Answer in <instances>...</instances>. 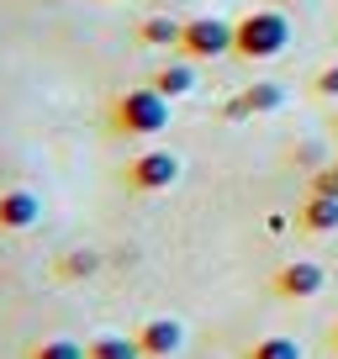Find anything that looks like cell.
Here are the masks:
<instances>
[{
	"instance_id": "cell-1",
	"label": "cell",
	"mask_w": 338,
	"mask_h": 359,
	"mask_svg": "<svg viewBox=\"0 0 338 359\" xmlns=\"http://www.w3.org/2000/svg\"><path fill=\"white\" fill-rule=\"evenodd\" d=\"M285 48H291V16L275 11V6H254L233 22V53L248 58V64H264Z\"/></svg>"
},
{
	"instance_id": "cell-2",
	"label": "cell",
	"mask_w": 338,
	"mask_h": 359,
	"mask_svg": "<svg viewBox=\"0 0 338 359\" xmlns=\"http://www.w3.org/2000/svg\"><path fill=\"white\" fill-rule=\"evenodd\" d=\"M111 127L116 137H158L169 127V95H158L154 85H133L111 101Z\"/></svg>"
},
{
	"instance_id": "cell-3",
	"label": "cell",
	"mask_w": 338,
	"mask_h": 359,
	"mask_svg": "<svg viewBox=\"0 0 338 359\" xmlns=\"http://www.w3.org/2000/svg\"><path fill=\"white\" fill-rule=\"evenodd\" d=\"M122 180H127V191H137V196H158L180 180V158L169 154V148H143V154L127 164Z\"/></svg>"
},
{
	"instance_id": "cell-4",
	"label": "cell",
	"mask_w": 338,
	"mask_h": 359,
	"mask_svg": "<svg viewBox=\"0 0 338 359\" xmlns=\"http://www.w3.org/2000/svg\"><path fill=\"white\" fill-rule=\"evenodd\" d=\"M323 285H327V275H323L317 259H291V264H280L270 275V291L280 296V302H312Z\"/></svg>"
},
{
	"instance_id": "cell-5",
	"label": "cell",
	"mask_w": 338,
	"mask_h": 359,
	"mask_svg": "<svg viewBox=\"0 0 338 359\" xmlns=\"http://www.w3.org/2000/svg\"><path fill=\"white\" fill-rule=\"evenodd\" d=\"M180 48L191 58H222V53H233V22H222V16H191Z\"/></svg>"
},
{
	"instance_id": "cell-6",
	"label": "cell",
	"mask_w": 338,
	"mask_h": 359,
	"mask_svg": "<svg viewBox=\"0 0 338 359\" xmlns=\"http://www.w3.org/2000/svg\"><path fill=\"white\" fill-rule=\"evenodd\" d=\"M285 106V85H275V79H254L248 90H238L233 101L222 106L227 122H248V116H275Z\"/></svg>"
},
{
	"instance_id": "cell-7",
	"label": "cell",
	"mask_w": 338,
	"mask_h": 359,
	"mask_svg": "<svg viewBox=\"0 0 338 359\" xmlns=\"http://www.w3.org/2000/svg\"><path fill=\"white\" fill-rule=\"evenodd\" d=\"M133 338H137V348H143V359H175L185 348V323L180 317H148Z\"/></svg>"
},
{
	"instance_id": "cell-8",
	"label": "cell",
	"mask_w": 338,
	"mask_h": 359,
	"mask_svg": "<svg viewBox=\"0 0 338 359\" xmlns=\"http://www.w3.org/2000/svg\"><path fill=\"white\" fill-rule=\"evenodd\" d=\"M43 222V201L32 191H0V233H27V227Z\"/></svg>"
},
{
	"instance_id": "cell-9",
	"label": "cell",
	"mask_w": 338,
	"mask_h": 359,
	"mask_svg": "<svg viewBox=\"0 0 338 359\" xmlns=\"http://www.w3.org/2000/svg\"><path fill=\"white\" fill-rule=\"evenodd\" d=\"M296 227H302V233H338V196H306L302 201V212H296Z\"/></svg>"
},
{
	"instance_id": "cell-10",
	"label": "cell",
	"mask_w": 338,
	"mask_h": 359,
	"mask_svg": "<svg viewBox=\"0 0 338 359\" xmlns=\"http://www.w3.org/2000/svg\"><path fill=\"white\" fill-rule=\"evenodd\" d=\"M148 85H154L158 95H169V101H180V95H191V90H196V69L175 58V64H164L154 79H148Z\"/></svg>"
},
{
	"instance_id": "cell-11",
	"label": "cell",
	"mask_w": 338,
	"mask_h": 359,
	"mask_svg": "<svg viewBox=\"0 0 338 359\" xmlns=\"http://www.w3.org/2000/svg\"><path fill=\"white\" fill-rule=\"evenodd\" d=\"M137 37H143L148 48H180L185 22H175V16H143V22H137Z\"/></svg>"
},
{
	"instance_id": "cell-12",
	"label": "cell",
	"mask_w": 338,
	"mask_h": 359,
	"mask_svg": "<svg viewBox=\"0 0 338 359\" xmlns=\"http://www.w3.org/2000/svg\"><path fill=\"white\" fill-rule=\"evenodd\" d=\"M85 359H143V348H137V338L127 333H101L85 344Z\"/></svg>"
},
{
	"instance_id": "cell-13",
	"label": "cell",
	"mask_w": 338,
	"mask_h": 359,
	"mask_svg": "<svg viewBox=\"0 0 338 359\" xmlns=\"http://www.w3.org/2000/svg\"><path fill=\"white\" fill-rule=\"evenodd\" d=\"M243 359H302V344H296V338L270 333V338H259V344H248Z\"/></svg>"
},
{
	"instance_id": "cell-14",
	"label": "cell",
	"mask_w": 338,
	"mask_h": 359,
	"mask_svg": "<svg viewBox=\"0 0 338 359\" xmlns=\"http://www.w3.org/2000/svg\"><path fill=\"white\" fill-rule=\"evenodd\" d=\"M27 359H85V344H74V338H43V344L27 348Z\"/></svg>"
},
{
	"instance_id": "cell-15",
	"label": "cell",
	"mask_w": 338,
	"mask_h": 359,
	"mask_svg": "<svg viewBox=\"0 0 338 359\" xmlns=\"http://www.w3.org/2000/svg\"><path fill=\"white\" fill-rule=\"evenodd\" d=\"M95 269H101V259H95L90 248H79V254L58 259V280H85V275H95Z\"/></svg>"
},
{
	"instance_id": "cell-16",
	"label": "cell",
	"mask_w": 338,
	"mask_h": 359,
	"mask_svg": "<svg viewBox=\"0 0 338 359\" xmlns=\"http://www.w3.org/2000/svg\"><path fill=\"white\" fill-rule=\"evenodd\" d=\"M312 90H317V95H323V101H338V64H327L323 74L312 79Z\"/></svg>"
},
{
	"instance_id": "cell-17",
	"label": "cell",
	"mask_w": 338,
	"mask_h": 359,
	"mask_svg": "<svg viewBox=\"0 0 338 359\" xmlns=\"http://www.w3.org/2000/svg\"><path fill=\"white\" fill-rule=\"evenodd\" d=\"M312 191H317V196H338V158H333V164H327V169H317Z\"/></svg>"
},
{
	"instance_id": "cell-18",
	"label": "cell",
	"mask_w": 338,
	"mask_h": 359,
	"mask_svg": "<svg viewBox=\"0 0 338 359\" xmlns=\"http://www.w3.org/2000/svg\"><path fill=\"white\" fill-rule=\"evenodd\" d=\"M333 348H338V327H333Z\"/></svg>"
}]
</instances>
